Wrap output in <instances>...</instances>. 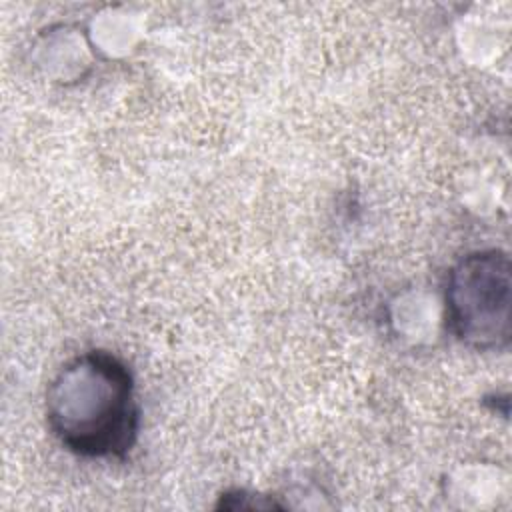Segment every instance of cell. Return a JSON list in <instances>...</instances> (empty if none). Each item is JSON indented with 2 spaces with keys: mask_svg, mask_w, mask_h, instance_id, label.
<instances>
[{
  "mask_svg": "<svg viewBox=\"0 0 512 512\" xmlns=\"http://www.w3.org/2000/svg\"><path fill=\"white\" fill-rule=\"evenodd\" d=\"M46 422L56 440L78 456L124 458L140 424L128 366L104 350L66 362L48 384Z\"/></svg>",
  "mask_w": 512,
  "mask_h": 512,
  "instance_id": "obj_1",
  "label": "cell"
},
{
  "mask_svg": "<svg viewBox=\"0 0 512 512\" xmlns=\"http://www.w3.org/2000/svg\"><path fill=\"white\" fill-rule=\"evenodd\" d=\"M512 266L504 250H476L448 272L446 324L466 346L502 350L510 342Z\"/></svg>",
  "mask_w": 512,
  "mask_h": 512,
  "instance_id": "obj_2",
  "label": "cell"
}]
</instances>
